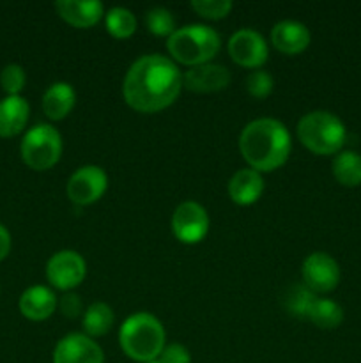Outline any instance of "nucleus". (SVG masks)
<instances>
[{"label": "nucleus", "mask_w": 361, "mask_h": 363, "mask_svg": "<svg viewBox=\"0 0 361 363\" xmlns=\"http://www.w3.org/2000/svg\"><path fill=\"white\" fill-rule=\"evenodd\" d=\"M87 273L84 257L78 252L62 250L52 255L46 264V279L53 287L69 291L80 286Z\"/></svg>", "instance_id": "10"}, {"label": "nucleus", "mask_w": 361, "mask_h": 363, "mask_svg": "<svg viewBox=\"0 0 361 363\" xmlns=\"http://www.w3.org/2000/svg\"><path fill=\"white\" fill-rule=\"evenodd\" d=\"M101 347L84 333H69L59 340L53 351V363H103Z\"/></svg>", "instance_id": "12"}, {"label": "nucleus", "mask_w": 361, "mask_h": 363, "mask_svg": "<svg viewBox=\"0 0 361 363\" xmlns=\"http://www.w3.org/2000/svg\"><path fill=\"white\" fill-rule=\"evenodd\" d=\"M271 43L285 55H297L310 45V30L299 21L283 20L273 27Z\"/></svg>", "instance_id": "14"}, {"label": "nucleus", "mask_w": 361, "mask_h": 363, "mask_svg": "<svg viewBox=\"0 0 361 363\" xmlns=\"http://www.w3.org/2000/svg\"><path fill=\"white\" fill-rule=\"evenodd\" d=\"M106 30L115 39H127L137 30V18L126 7H113L105 14Z\"/></svg>", "instance_id": "24"}, {"label": "nucleus", "mask_w": 361, "mask_h": 363, "mask_svg": "<svg viewBox=\"0 0 361 363\" xmlns=\"http://www.w3.org/2000/svg\"><path fill=\"white\" fill-rule=\"evenodd\" d=\"M145 25H147V30L158 38H166V35L170 38L177 30L172 13L168 9H163V7H154V9L149 11L145 14Z\"/></svg>", "instance_id": "25"}, {"label": "nucleus", "mask_w": 361, "mask_h": 363, "mask_svg": "<svg viewBox=\"0 0 361 363\" xmlns=\"http://www.w3.org/2000/svg\"><path fill=\"white\" fill-rule=\"evenodd\" d=\"M84 311V305H81V300L73 293H67L60 298V312H62L66 318L74 319L81 314Z\"/></svg>", "instance_id": "30"}, {"label": "nucleus", "mask_w": 361, "mask_h": 363, "mask_svg": "<svg viewBox=\"0 0 361 363\" xmlns=\"http://www.w3.org/2000/svg\"><path fill=\"white\" fill-rule=\"evenodd\" d=\"M264 194V179L253 169L237 170L229 181V195L237 206H251Z\"/></svg>", "instance_id": "16"}, {"label": "nucleus", "mask_w": 361, "mask_h": 363, "mask_svg": "<svg viewBox=\"0 0 361 363\" xmlns=\"http://www.w3.org/2000/svg\"><path fill=\"white\" fill-rule=\"evenodd\" d=\"M9 252H11V234L9 230L0 223V261H4V259L7 257Z\"/></svg>", "instance_id": "31"}, {"label": "nucleus", "mask_w": 361, "mask_h": 363, "mask_svg": "<svg viewBox=\"0 0 361 363\" xmlns=\"http://www.w3.org/2000/svg\"><path fill=\"white\" fill-rule=\"evenodd\" d=\"M183 74L166 57L144 55L131 64L122 84L127 105L142 113H156L168 108L180 94Z\"/></svg>", "instance_id": "1"}, {"label": "nucleus", "mask_w": 361, "mask_h": 363, "mask_svg": "<svg viewBox=\"0 0 361 363\" xmlns=\"http://www.w3.org/2000/svg\"><path fill=\"white\" fill-rule=\"evenodd\" d=\"M219 35L205 25H186L168 38L166 48L177 62L184 66L207 64L219 52Z\"/></svg>", "instance_id": "5"}, {"label": "nucleus", "mask_w": 361, "mask_h": 363, "mask_svg": "<svg viewBox=\"0 0 361 363\" xmlns=\"http://www.w3.org/2000/svg\"><path fill=\"white\" fill-rule=\"evenodd\" d=\"M149 363H161V362H159L158 358H156V360H152V362H149Z\"/></svg>", "instance_id": "32"}, {"label": "nucleus", "mask_w": 361, "mask_h": 363, "mask_svg": "<svg viewBox=\"0 0 361 363\" xmlns=\"http://www.w3.org/2000/svg\"><path fill=\"white\" fill-rule=\"evenodd\" d=\"M108 188V176L101 167L85 165L71 176L67 183V197L76 206L98 202Z\"/></svg>", "instance_id": "8"}, {"label": "nucleus", "mask_w": 361, "mask_h": 363, "mask_svg": "<svg viewBox=\"0 0 361 363\" xmlns=\"http://www.w3.org/2000/svg\"><path fill=\"white\" fill-rule=\"evenodd\" d=\"M55 9L66 23L73 25L76 28L92 27L105 14L103 4L98 2V0H91V2H81V0H59V2H55Z\"/></svg>", "instance_id": "15"}, {"label": "nucleus", "mask_w": 361, "mask_h": 363, "mask_svg": "<svg viewBox=\"0 0 361 363\" xmlns=\"http://www.w3.org/2000/svg\"><path fill=\"white\" fill-rule=\"evenodd\" d=\"M28 106L27 99L21 96H7L0 101V137L11 138L16 137L23 131L28 121Z\"/></svg>", "instance_id": "18"}, {"label": "nucleus", "mask_w": 361, "mask_h": 363, "mask_svg": "<svg viewBox=\"0 0 361 363\" xmlns=\"http://www.w3.org/2000/svg\"><path fill=\"white\" fill-rule=\"evenodd\" d=\"M172 230L180 243H200L209 233V215L204 206L193 201L177 206L172 215Z\"/></svg>", "instance_id": "7"}, {"label": "nucleus", "mask_w": 361, "mask_h": 363, "mask_svg": "<svg viewBox=\"0 0 361 363\" xmlns=\"http://www.w3.org/2000/svg\"><path fill=\"white\" fill-rule=\"evenodd\" d=\"M158 360L161 363H191V354L180 344H170V346H165Z\"/></svg>", "instance_id": "29"}, {"label": "nucleus", "mask_w": 361, "mask_h": 363, "mask_svg": "<svg viewBox=\"0 0 361 363\" xmlns=\"http://www.w3.org/2000/svg\"><path fill=\"white\" fill-rule=\"evenodd\" d=\"M230 84V73L219 64H200L183 74V85L193 92H216Z\"/></svg>", "instance_id": "13"}, {"label": "nucleus", "mask_w": 361, "mask_h": 363, "mask_svg": "<svg viewBox=\"0 0 361 363\" xmlns=\"http://www.w3.org/2000/svg\"><path fill=\"white\" fill-rule=\"evenodd\" d=\"M25 80H27V77H25L23 67L18 66V64H9L0 73V85L7 92V96H20V92L25 87Z\"/></svg>", "instance_id": "27"}, {"label": "nucleus", "mask_w": 361, "mask_h": 363, "mask_svg": "<svg viewBox=\"0 0 361 363\" xmlns=\"http://www.w3.org/2000/svg\"><path fill=\"white\" fill-rule=\"evenodd\" d=\"M301 275L303 284L311 293H331L340 282V266L326 252H314L304 259Z\"/></svg>", "instance_id": "9"}, {"label": "nucleus", "mask_w": 361, "mask_h": 363, "mask_svg": "<svg viewBox=\"0 0 361 363\" xmlns=\"http://www.w3.org/2000/svg\"><path fill=\"white\" fill-rule=\"evenodd\" d=\"M195 13L207 20H222L232 11L230 0H193L191 2Z\"/></svg>", "instance_id": "26"}, {"label": "nucleus", "mask_w": 361, "mask_h": 363, "mask_svg": "<svg viewBox=\"0 0 361 363\" xmlns=\"http://www.w3.org/2000/svg\"><path fill=\"white\" fill-rule=\"evenodd\" d=\"M239 149L250 169L271 172L289 160L292 142L285 124L276 119H255L244 126L239 137Z\"/></svg>", "instance_id": "2"}, {"label": "nucleus", "mask_w": 361, "mask_h": 363, "mask_svg": "<svg viewBox=\"0 0 361 363\" xmlns=\"http://www.w3.org/2000/svg\"><path fill=\"white\" fill-rule=\"evenodd\" d=\"M21 160L32 170H48L62 155V138L50 124H35L25 133L20 145Z\"/></svg>", "instance_id": "6"}, {"label": "nucleus", "mask_w": 361, "mask_h": 363, "mask_svg": "<svg viewBox=\"0 0 361 363\" xmlns=\"http://www.w3.org/2000/svg\"><path fill=\"white\" fill-rule=\"evenodd\" d=\"M229 55L243 67H260L269 55L268 45L257 30L243 28L237 30L229 41Z\"/></svg>", "instance_id": "11"}, {"label": "nucleus", "mask_w": 361, "mask_h": 363, "mask_svg": "<svg viewBox=\"0 0 361 363\" xmlns=\"http://www.w3.org/2000/svg\"><path fill=\"white\" fill-rule=\"evenodd\" d=\"M308 321H311L315 326H319L322 330L338 328L340 323L343 321V308L336 301L317 298Z\"/></svg>", "instance_id": "23"}, {"label": "nucleus", "mask_w": 361, "mask_h": 363, "mask_svg": "<svg viewBox=\"0 0 361 363\" xmlns=\"http://www.w3.org/2000/svg\"><path fill=\"white\" fill-rule=\"evenodd\" d=\"M119 342L131 360L149 363L159 358L165 350V330L154 315L138 312L122 323Z\"/></svg>", "instance_id": "3"}, {"label": "nucleus", "mask_w": 361, "mask_h": 363, "mask_svg": "<svg viewBox=\"0 0 361 363\" xmlns=\"http://www.w3.org/2000/svg\"><path fill=\"white\" fill-rule=\"evenodd\" d=\"M282 301L283 307L290 315L297 319H308L311 308H314V303L317 301V296L304 284H296V286H290L285 291Z\"/></svg>", "instance_id": "21"}, {"label": "nucleus", "mask_w": 361, "mask_h": 363, "mask_svg": "<svg viewBox=\"0 0 361 363\" xmlns=\"http://www.w3.org/2000/svg\"><path fill=\"white\" fill-rule=\"evenodd\" d=\"M113 326V312L103 301L92 303L84 314V328L87 337H103L112 330Z\"/></svg>", "instance_id": "22"}, {"label": "nucleus", "mask_w": 361, "mask_h": 363, "mask_svg": "<svg viewBox=\"0 0 361 363\" xmlns=\"http://www.w3.org/2000/svg\"><path fill=\"white\" fill-rule=\"evenodd\" d=\"M273 87H275V82H273V77L265 71H253V73L248 74L246 78V91L248 94H251L257 99L268 98L273 92Z\"/></svg>", "instance_id": "28"}, {"label": "nucleus", "mask_w": 361, "mask_h": 363, "mask_svg": "<svg viewBox=\"0 0 361 363\" xmlns=\"http://www.w3.org/2000/svg\"><path fill=\"white\" fill-rule=\"evenodd\" d=\"M297 138L308 151L328 156L340 152L345 144L347 131L335 113L315 110L301 117L297 124Z\"/></svg>", "instance_id": "4"}, {"label": "nucleus", "mask_w": 361, "mask_h": 363, "mask_svg": "<svg viewBox=\"0 0 361 363\" xmlns=\"http://www.w3.org/2000/svg\"><path fill=\"white\" fill-rule=\"evenodd\" d=\"M76 103V92L67 82H57L48 87L42 96V112L52 121H62L73 110Z\"/></svg>", "instance_id": "19"}, {"label": "nucleus", "mask_w": 361, "mask_h": 363, "mask_svg": "<svg viewBox=\"0 0 361 363\" xmlns=\"http://www.w3.org/2000/svg\"><path fill=\"white\" fill-rule=\"evenodd\" d=\"M20 312L30 321H45L55 312L57 296L45 286H32L20 296Z\"/></svg>", "instance_id": "17"}, {"label": "nucleus", "mask_w": 361, "mask_h": 363, "mask_svg": "<svg viewBox=\"0 0 361 363\" xmlns=\"http://www.w3.org/2000/svg\"><path fill=\"white\" fill-rule=\"evenodd\" d=\"M333 176L343 186L361 184V155L356 151H340L333 160Z\"/></svg>", "instance_id": "20"}]
</instances>
